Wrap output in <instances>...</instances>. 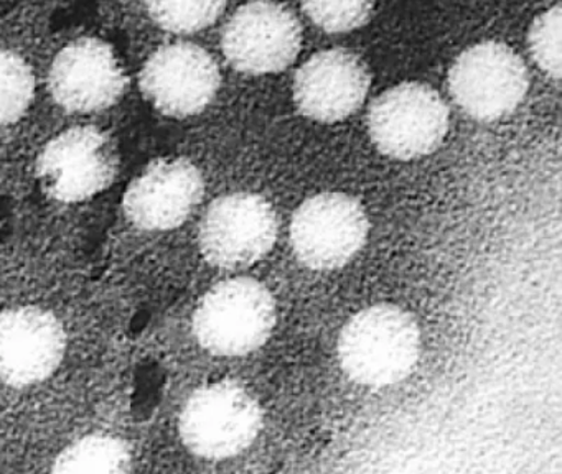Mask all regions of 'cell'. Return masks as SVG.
<instances>
[{"label": "cell", "mask_w": 562, "mask_h": 474, "mask_svg": "<svg viewBox=\"0 0 562 474\" xmlns=\"http://www.w3.org/2000/svg\"><path fill=\"white\" fill-rule=\"evenodd\" d=\"M32 7L0 25V151L29 131V119L41 111L45 59L50 45Z\"/></svg>", "instance_id": "8992f818"}, {"label": "cell", "mask_w": 562, "mask_h": 474, "mask_svg": "<svg viewBox=\"0 0 562 474\" xmlns=\"http://www.w3.org/2000/svg\"><path fill=\"white\" fill-rule=\"evenodd\" d=\"M274 207L256 193L223 194L203 213L196 246L203 260L218 269H236L261 260L278 239Z\"/></svg>", "instance_id": "9c48e42d"}, {"label": "cell", "mask_w": 562, "mask_h": 474, "mask_svg": "<svg viewBox=\"0 0 562 474\" xmlns=\"http://www.w3.org/2000/svg\"><path fill=\"white\" fill-rule=\"evenodd\" d=\"M274 326V296L265 283L249 276L213 285L192 316L196 342L223 358H241L261 348Z\"/></svg>", "instance_id": "5b68a950"}, {"label": "cell", "mask_w": 562, "mask_h": 474, "mask_svg": "<svg viewBox=\"0 0 562 474\" xmlns=\"http://www.w3.org/2000/svg\"><path fill=\"white\" fill-rule=\"evenodd\" d=\"M205 198V177L192 158L160 157L150 161L124 191L121 234L136 253H147L159 237L189 223Z\"/></svg>", "instance_id": "3957f363"}, {"label": "cell", "mask_w": 562, "mask_h": 474, "mask_svg": "<svg viewBox=\"0 0 562 474\" xmlns=\"http://www.w3.org/2000/svg\"><path fill=\"white\" fill-rule=\"evenodd\" d=\"M562 7L542 12L529 30V48L539 68L558 81L561 78Z\"/></svg>", "instance_id": "ac0fdd59"}, {"label": "cell", "mask_w": 562, "mask_h": 474, "mask_svg": "<svg viewBox=\"0 0 562 474\" xmlns=\"http://www.w3.org/2000/svg\"><path fill=\"white\" fill-rule=\"evenodd\" d=\"M420 356V329L401 306L380 303L348 319L338 338L345 374L364 387H390L413 372Z\"/></svg>", "instance_id": "277c9868"}, {"label": "cell", "mask_w": 562, "mask_h": 474, "mask_svg": "<svg viewBox=\"0 0 562 474\" xmlns=\"http://www.w3.org/2000/svg\"><path fill=\"white\" fill-rule=\"evenodd\" d=\"M67 349V328L54 309L24 303L0 313V382L29 387L47 381Z\"/></svg>", "instance_id": "4fadbf2b"}, {"label": "cell", "mask_w": 562, "mask_h": 474, "mask_svg": "<svg viewBox=\"0 0 562 474\" xmlns=\"http://www.w3.org/2000/svg\"><path fill=\"white\" fill-rule=\"evenodd\" d=\"M261 428V405L235 381L203 385L180 414L183 443L209 460H226L248 450Z\"/></svg>", "instance_id": "52a82bcc"}, {"label": "cell", "mask_w": 562, "mask_h": 474, "mask_svg": "<svg viewBox=\"0 0 562 474\" xmlns=\"http://www.w3.org/2000/svg\"><path fill=\"white\" fill-rule=\"evenodd\" d=\"M114 19L123 29L150 40L157 33L169 36H186L212 26L225 12V2H134L111 5ZM162 45V43H160Z\"/></svg>", "instance_id": "2e32d148"}, {"label": "cell", "mask_w": 562, "mask_h": 474, "mask_svg": "<svg viewBox=\"0 0 562 474\" xmlns=\"http://www.w3.org/2000/svg\"><path fill=\"white\" fill-rule=\"evenodd\" d=\"M370 84V71L357 53L345 48L318 52L295 72V104L314 121H344L360 108Z\"/></svg>", "instance_id": "9a60e30c"}, {"label": "cell", "mask_w": 562, "mask_h": 474, "mask_svg": "<svg viewBox=\"0 0 562 474\" xmlns=\"http://www.w3.org/2000/svg\"><path fill=\"white\" fill-rule=\"evenodd\" d=\"M144 99L167 117L202 114L222 86L218 63L203 46L170 40L144 55L137 72Z\"/></svg>", "instance_id": "ba28073f"}, {"label": "cell", "mask_w": 562, "mask_h": 474, "mask_svg": "<svg viewBox=\"0 0 562 474\" xmlns=\"http://www.w3.org/2000/svg\"><path fill=\"white\" fill-rule=\"evenodd\" d=\"M368 131L387 157L413 160L439 147L449 131V108L430 86L403 82L371 104Z\"/></svg>", "instance_id": "30bf717a"}, {"label": "cell", "mask_w": 562, "mask_h": 474, "mask_svg": "<svg viewBox=\"0 0 562 474\" xmlns=\"http://www.w3.org/2000/svg\"><path fill=\"white\" fill-rule=\"evenodd\" d=\"M368 230L370 223L360 201L345 193L315 194L292 216V249L311 269H340L360 252Z\"/></svg>", "instance_id": "7c38bea8"}, {"label": "cell", "mask_w": 562, "mask_h": 474, "mask_svg": "<svg viewBox=\"0 0 562 474\" xmlns=\"http://www.w3.org/2000/svg\"><path fill=\"white\" fill-rule=\"evenodd\" d=\"M127 88L126 68L106 40L80 35L48 48L42 94L64 117L57 125L97 122L120 104Z\"/></svg>", "instance_id": "7a4b0ae2"}, {"label": "cell", "mask_w": 562, "mask_h": 474, "mask_svg": "<svg viewBox=\"0 0 562 474\" xmlns=\"http://www.w3.org/2000/svg\"><path fill=\"white\" fill-rule=\"evenodd\" d=\"M54 474H131L126 444L110 435H90L64 451Z\"/></svg>", "instance_id": "e0dca14e"}, {"label": "cell", "mask_w": 562, "mask_h": 474, "mask_svg": "<svg viewBox=\"0 0 562 474\" xmlns=\"http://www.w3.org/2000/svg\"><path fill=\"white\" fill-rule=\"evenodd\" d=\"M305 13L327 32H350L370 20L373 5L368 2L304 3Z\"/></svg>", "instance_id": "d6986e66"}, {"label": "cell", "mask_w": 562, "mask_h": 474, "mask_svg": "<svg viewBox=\"0 0 562 474\" xmlns=\"http://www.w3.org/2000/svg\"><path fill=\"white\" fill-rule=\"evenodd\" d=\"M529 75L515 49L483 42L465 49L449 72L453 101L479 121H496L518 108L528 92Z\"/></svg>", "instance_id": "8fae6325"}, {"label": "cell", "mask_w": 562, "mask_h": 474, "mask_svg": "<svg viewBox=\"0 0 562 474\" xmlns=\"http://www.w3.org/2000/svg\"><path fill=\"white\" fill-rule=\"evenodd\" d=\"M121 168L113 135L98 122L57 125L42 137L31 160L42 196L64 207L90 203L110 190Z\"/></svg>", "instance_id": "6da1fadb"}, {"label": "cell", "mask_w": 562, "mask_h": 474, "mask_svg": "<svg viewBox=\"0 0 562 474\" xmlns=\"http://www.w3.org/2000/svg\"><path fill=\"white\" fill-rule=\"evenodd\" d=\"M302 29L288 7L256 2L239 7L222 35L229 65L248 75L282 71L297 58Z\"/></svg>", "instance_id": "5bb4252c"}]
</instances>
